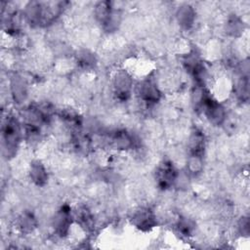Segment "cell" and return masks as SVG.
<instances>
[{
	"instance_id": "6da1fadb",
	"label": "cell",
	"mask_w": 250,
	"mask_h": 250,
	"mask_svg": "<svg viewBox=\"0 0 250 250\" xmlns=\"http://www.w3.org/2000/svg\"><path fill=\"white\" fill-rule=\"evenodd\" d=\"M67 2H29L24 17L30 25L46 26L54 22L62 13Z\"/></svg>"
},
{
	"instance_id": "7a4b0ae2",
	"label": "cell",
	"mask_w": 250,
	"mask_h": 250,
	"mask_svg": "<svg viewBox=\"0 0 250 250\" xmlns=\"http://www.w3.org/2000/svg\"><path fill=\"white\" fill-rule=\"evenodd\" d=\"M1 132L2 152L7 158L14 157L17 154L22 137V129L18 117L8 114L3 121Z\"/></svg>"
},
{
	"instance_id": "3957f363",
	"label": "cell",
	"mask_w": 250,
	"mask_h": 250,
	"mask_svg": "<svg viewBox=\"0 0 250 250\" xmlns=\"http://www.w3.org/2000/svg\"><path fill=\"white\" fill-rule=\"evenodd\" d=\"M197 87L199 96L195 99L196 104L201 107L210 123L215 126L222 125L226 120V110L224 106L215 100L204 87Z\"/></svg>"
},
{
	"instance_id": "277c9868",
	"label": "cell",
	"mask_w": 250,
	"mask_h": 250,
	"mask_svg": "<svg viewBox=\"0 0 250 250\" xmlns=\"http://www.w3.org/2000/svg\"><path fill=\"white\" fill-rule=\"evenodd\" d=\"M95 18L97 21L106 30L112 31L120 21V13L114 9L110 1H101L95 6Z\"/></svg>"
},
{
	"instance_id": "5b68a950",
	"label": "cell",
	"mask_w": 250,
	"mask_h": 250,
	"mask_svg": "<svg viewBox=\"0 0 250 250\" xmlns=\"http://www.w3.org/2000/svg\"><path fill=\"white\" fill-rule=\"evenodd\" d=\"M178 170L170 160L162 161L156 168L155 181L160 189H168L172 188L178 179Z\"/></svg>"
},
{
	"instance_id": "8992f818",
	"label": "cell",
	"mask_w": 250,
	"mask_h": 250,
	"mask_svg": "<svg viewBox=\"0 0 250 250\" xmlns=\"http://www.w3.org/2000/svg\"><path fill=\"white\" fill-rule=\"evenodd\" d=\"M113 93L120 102H126L132 93L133 81L131 76L125 70H119L113 77L112 81Z\"/></svg>"
},
{
	"instance_id": "52a82bcc",
	"label": "cell",
	"mask_w": 250,
	"mask_h": 250,
	"mask_svg": "<svg viewBox=\"0 0 250 250\" xmlns=\"http://www.w3.org/2000/svg\"><path fill=\"white\" fill-rule=\"evenodd\" d=\"M184 65L187 71L192 76L197 86L204 87L207 72L202 61L194 54H190L185 58Z\"/></svg>"
},
{
	"instance_id": "ba28073f",
	"label": "cell",
	"mask_w": 250,
	"mask_h": 250,
	"mask_svg": "<svg viewBox=\"0 0 250 250\" xmlns=\"http://www.w3.org/2000/svg\"><path fill=\"white\" fill-rule=\"evenodd\" d=\"M139 98L146 104H154L161 98V93L152 78L144 79L137 87Z\"/></svg>"
},
{
	"instance_id": "9c48e42d",
	"label": "cell",
	"mask_w": 250,
	"mask_h": 250,
	"mask_svg": "<svg viewBox=\"0 0 250 250\" xmlns=\"http://www.w3.org/2000/svg\"><path fill=\"white\" fill-rule=\"evenodd\" d=\"M72 223L71 208L69 205H62L56 213L53 220V227L56 233L60 237H64L68 234L70 225Z\"/></svg>"
},
{
	"instance_id": "30bf717a",
	"label": "cell",
	"mask_w": 250,
	"mask_h": 250,
	"mask_svg": "<svg viewBox=\"0 0 250 250\" xmlns=\"http://www.w3.org/2000/svg\"><path fill=\"white\" fill-rule=\"evenodd\" d=\"M132 224L142 231H148L156 225L154 213L146 207L140 208L132 216Z\"/></svg>"
},
{
	"instance_id": "8fae6325",
	"label": "cell",
	"mask_w": 250,
	"mask_h": 250,
	"mask_svg": "<svg viewBox=\"0 0 250 250\" xmlns=\"http://www.w3.org/2000/svg\"><path fill=\"white\" fill-rule=\"evenodd\" d=\"M188 156L203 158L205 151V136L201 130L194 128L188 139Z\"/></svg>"
},
{
	"instance_id": "7c38bea8",
	"label": "cell",
	"mask_w": 250,
	"mask_h": 250,
	"mask_svg": "<svg viewBox=\"0 0 250 250\" xmlns=\"http://www.w3.org/2000/svg\"><path fill=\"white\" fill-rule=\"evenodd\" d=\"M109 143L116 149L127 150L134 146V138L128 131L119 129L109 135Z\"/></svg>"
},
{
	"instance_id": "4fadbf2b",
	"label": "cell",
	"mask_w": 250,
	"mask_h": 250,
	"mask_svg": "<svg viewBox=\"0 0 250 250\" xmlns=\"http://www.w3.org/2000/svg\"><path fill=\"white\" fill-rule=\"evenodd\" d=\"M176 18L182 28L189 29L192 27L195 21V11L193 7L188 4L182 5L176 13Z\"/></svg>"
},
{
	"instance_id": "5bb4252c",
	"label": "cell",
	"mask_w": 250,
	"mask_h": 250,
	"mask_svg": "<svg viewBox=\"0 0 250 250\" xmlns=\"http://www.w3.org/2000/svg\"><path fill=\"white\" fill-rule=\"evenodd\" d=\"M29 176L31 181L38 187H43L48 182V173L44 165L38 161H32L30 163L29 169Z\"/></svg>"
},
{
	"instance_id": "9a60e30c",
	"label": "cell",
	"mask_w": 250,
	"mask_h": 250,
	"mask_svg": "<svg viewBox=\"0 0 250 250\" xmlns=\"http://www.w3.org/2000/svg\"><path fill=\"white\" fill-rule=\"evenodd\" d=\"M11 89L12 95L16 102L21 103L22 101H24L26 97V85L24 83V80L21 76L16 74L12 77Z\"/></svg>"
},
{
	"instance_id": "2e32d148",
	"label": "cell",
	"mask_w": 250,
	"mask_h": 250,
	"mask_svg": "<svg viewBox=\"0 0 250 250\" xmlns=\"http://www.w3.org/2000/svg\"><path fill=\"white\" fill-rule=\"evenodd\" d=\"M235 93L241 101H247L249 97V80L248 70H242V73L235 85Z\"/></svg>"
},
{
	"instance_id": "e0dca14e",
	"label": "cell",
	"mask_w": 250,
	"mask_h": 250,
	"mask_svg": "<svg viewBox=\"0 0 250 250\" xmlns=\"http://www.w3.org/2000/svg\"><path fill=\"white\" fill-rule=\"evenodd\" d=\"M18 228L22 233H29L36 228V220L32 213L24 212L18 220Z\"/></svg>"
},
{
	"instance_id": "ac0fdd59",
	"label": "cell",
	"mask_w": 250,
	"mask_h": 250,
	"mask_svg": "<svg viewBox=\"0 0 250 250\" xmlns=\"http://www.w3.org/2000/svg\"><path fill=\"white\" fill-rule=\"evenodd\" d=\"M77 221L85 230H91L94 228V217L90 210L85 206L77 210Z\"/></svg>"
},
{
	"instance_id": "d6986e66",
	"label": "cell",
	"mask_w": 250,
	"mask_h": 250,
	"mask_svg": "<svg viewBox=\"0 0 250 250\" xmlns=\"http://www.w3.org/2000/svg\"><path fill=\"white\" fill-rule=\"evenodd\" d=\"M61 117L71 128L75 129L76 131L79 130V127L81 126V117L73 109H63V110H62L61 111Z\"/></svg>"
},
{
	"instance_id": "ffe728a7",
	"label": "cell",
	"mask_w": 250,
	"mask_h": 250,
	"mask_svg": "<svg viewBox=\"0 0 250 250\" xmlns=\"http://www.w3.org/2000/svg\"><path fill=\"white\" fill-rule=\"evenodd\" d=\"M73 145L79 152L87 153L91 147V140L87 135H83L79 131H76L73 136Z\"/></svg>"
},
{
	"instance_id": "44dd1931",
	"label": "cell",
	"mask_w": 250,
	"mask_h": 250,
	"mask_svg": "<svg viewBox=\"0 0 250 250\" xmlns=\"http://www.w3.org/2000/svg\"><path fill=\"white\" fill-rule=\"evenodd\" d=\"M77 63L82 68H86V69L92 68L96 63V58L89 51H82L77 56Z\"/></svg>"
},
{
	"instance_id": "7402d4cb",
	"label": "cell",
	"mask_w": 250,
	"mask_h": 250,
	"mask_svg": "<svg viewBox=\"0 0 250 250\" xmlns=\"http://www.w3.org/2000/svg\"><path fill=\"white\" fill-rule=\"evenodd\" d=\"M243 22L237 17H229L227 22V31L232 36H238L243 30Z\"/></svg>"
},
{
	"instance_id": "603a6c76",
	"label": "cell",
	"mask_w": 250,
	"mask_h": 250,
	"mask_svg": "<svg viewBox=\"0 0 250 250\" xmlns=\"http://www.w3.org/2000/svg\"><path fill=\"white\" fill-rule=\"evenodd\" d=\"M203 169V158L188 156V170L190 174H199Z\"/></svg>"
},
{
	"instance_id": "cb8c5ba5",
	"label": "cell",
	"mask_w": 250,
	"mask_h": 250,
	"mask_svg": "<svg viewBox=\"0 0 250 250\" xmlns=\"http://www.w3.org/2000/svg\"><path fill=\"white\" fill-rule=\"evenodd\" d=\"M193 225L190 221H188V219H180L178 224H177V229L179 230V232L182 233V235L185 236H188L191 234L192 230H193Z\"/></svg>"
},
{
	"instance_id": "d4e9b609",
	"label": "cell",
	"mask_w": 250,
	"mask_h": 250,
	"mask_svg": "<svg viewBox=\"0 0 250 250\" xmlns=\"http://www.w3.org/2000/svg\"><path fill=\"white\" fill-rule=\"evenodd\" d=\"M242 220L239 223V229L241 233H245L248 234L249 232V221L247 218H241Z\"/></svg>"
}]
</instances>
